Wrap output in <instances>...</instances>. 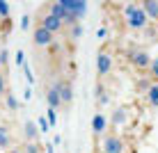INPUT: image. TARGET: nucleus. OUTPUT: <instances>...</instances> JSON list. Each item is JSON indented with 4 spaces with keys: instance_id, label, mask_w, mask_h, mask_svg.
Returning <instances> with one entry per match:
<instances>
[{
    "instance_id": "nucleus-2",
    "label": "nucleus",
    "mask_w": 158,
    "mask_h": 153,
    "mask_svg": "<svg viewBox=\"0 0 158 153\" xmlns=\"http://www.w3.org/2000/svg\"><path fill=\"white\" fill-rule=\"evenodd\" d=\"M126 57H128L131 66H135L138 71H149V64H151L149 50H144V48H128Z\"/></svg>"
},
{
    "instance_id": "nucleus-13",
    "label": "nucleus",
    "mask_w": 158,
    "mask_h": 153,
    "mask_svg": "<svg viewBox=\"0 0 158 153\" xmlns=\"http://www.w3.org/2000/svg\"><path fill=\"white\" fill-rule=\"evenodd\" d=\"M23 135L28 142H37V137H39V128H37L35 121H25L23 123Z\"/></svg>"
},
{
    "instance_id": "nucleus-21",
    "label": "nucleus",
    "mask_w": 158,
    "mask_h": 153,
    "mask_svg": "<svg viewBox=\"0 0 158 153\" xmlns=\"http://www.w3.org/2000/svg\"><path fill=\"white\" fill-rule=\"evenodd\" d=\"M46 119H48V123H51V128L57 123V110H53V107H48L46 110Z\"/></svg>"
},
{
    "instance_id": "nucleus-1",
    "label": "nucleus",
    "mask_w": 158,
    "mask_h": 153,
    "mask_svg": "<svg viewBox=\"0 0 158 153\" xmlns=\"http://www.w3.org/2000/svg\"><path fill=\"white\" fill-rule=\"evenodd\" d=\"M124 21H126L128 30H144L149 25V18H147L144 9L140 7V2L124 5Z\"/></svg>"
},
{
    "instance_id": "nucleus-5",
    "label": "nucleus",
    "mask_w": 158,
    "mask_h": 153,
    "mask_svg": "<svg viewBox=\"0 0 158 153\" xmlns=\"http://www.w3.org/2000/svg\"><path fill=\"white\" fill-rule=\"evenodd\" d=\"M94 66H96V73H99V78H106V75L112 71V55H110L108 50H99V53H96Z\"/></svg>"
},
{
    "instance_id": "nucleus-22",
    "label": "nucleus",
    "mask_w": 158,
    "mask_h": 153,
    "mask_svg": "<svg viewBox=\"0 0 158 153\" xmlns=\"http://www.w3.org/2000/svg\"><path fill=\"white\" fill-rule=\"evenodd\" d=\"M23 153H41V149H39V144H37V142H28V144H25V149H23Z\"/></svg>"
},
{
    "instance_id": "nucleus-11",
    "label": "nucleus",
    "mask_w": 158,
    "mask_h": 153,
    "mask_svg": "<svg viewBox=\"0 0 158 153\" xmlns=\"http://www.w3.org/2000/svg\"><path fill=\"white\" fill-rule=\"evenodd\" d=\"M140 7L144 9L149 21H158V0H144V2H140Z\"/></svg>"
},
{
    "instance_id": "nucleus-16",
    "label": "nucleus",
    "mask_w": 158,
    "mask_h": 153,
    "mask_svg": "<svg viewBox=\"0 0 158 153\" xmlns=\"http://www.w3.org/2000/svg\"><path fill=\"white\" fill-rule=\"evenodd\" d=\"M5 105H7L9 112H16V110H19V101H16V96L12 94V91H7V96H5Z\"/></svg>"
},
{
    "instance_id": "nucleus-24",
    "label": "nucleus",
    "mask_w": 158,
    "mask_h": 153,
    "mask_svg": "<svg viewBox=\"0 0 158 153\" xmlns=\"http://www.w3.org/2000/svg\"><path fill=\"white\" fill-rule=\"evenodd\" d=\"M103 91H106V89H103V87H101V85H96V101H101V103H106V101H108V96H106V94H103Z\"/></svg>"
},
{
    "instance_id": "nucleus-15",
    "label": "nucleus",
    "mask_w": 158,
    "mask_h": 153,
    "mask_svg": "<svg viewBox=\"0 0 158 153\" xmlns=\"http://www.w3.org/2000/svg\"><path fill=\"white\" fill-rule=\"evenodd\" d=\"M147 103L151 107H158V83H151V87L147 89Z\"/></svg>"
},
{
    "instance_id": "nucleus-3",
    "label": "nucleus",
    "mask_w": 158,
    "mask_h": 153,
    "mask_svg": "<svg viewBox=\"0 0 158 153\" xmlns=\"http://www.w3.org/2000/svg\"><path fill=\"white\" fill-rule=\"evenodd\" d=\"M101 153H126V144L119 135H106L101 142Z\"/></svg>"
},
{
    "instance_id": "nucleus-14",
    "label": "nucleus",
    "mask_w": 158,
    "mask_h": 153,
    "mask_svg": "<svg viewBox=\"0 0 158 153\" xmlns=\"http://www.w3.org/2000/svg\"><path fill=\"white\" fill-rule=\"evenodd\" d=\"M12 149V135L5 126H0V151H9Z\"/></svg>"
},
{
    "instance_id": "nucleus-25",
    "label": "nucleus",
    "mask_w": 158,
    "mask_h": 153,
    "mask_svg": "<svg viewBox=\"0 0 158 153\" xmlns=\"http://www.w3.org/2000/svg\"><path fill=\"white\" fill-rule=\"evenodd\" d=\"M16 64H19V66L25 64V53L23 50H16Z\"/></svg>"
},
{
    "instance_id": "nucleus-26",
    "label": "nucleus",
    "mask_w": 158,
    "mask_h": 153,
    "mask_svg": "<svg viewBox=\"0 0 158 153\" xmlns=\"http://www.w3.org/2000/svg\"><path fill=\"white\" fill-rule=\"evenodd\" d=\"M7 48H2V50H0V66H2V64H7Z\"/></svg>"
},
{
    "instance_id": "nucleus-20",
    "label": "nucleus",
    "mask_w": 158,
    "mask_h": 153,
    "mask_svg": "<svg viewBox=\"0 0 158 153\" xmlns=\"http://www.w3.org/2000/svg\"><path fill=\"white\" fill-rule=\"evenodd\" d=\"M9 14H12L9 2H2V0H0V18H7V21H9Z\"/></svg>"
},
{
    "instance_id": "nucleus-8",
    "label": "nucleus",
    "mask_w": 158,
    "mask_h": 153,
    "mask_svg": "<svg viewBox=\"0 0 158 153\" xmlns=\"http://www.w3.org/2000/svg\"><path fill=\"white\" fill-rule=\"evenodd\" d=\"M57 89H60V101H62V105H71L73 103V85L69 83V80H60Z\"/></svg>"
},
{
    "instance_id": "nucleus-28",
    "label": "nucleus",
    "mask_w": 158,
    "mask_h": 153,
    "mask_svg": "<svg viewBox=\"0 0 158 153\" xmlns=\"http://www.w3.org/2000/svg\"><path fill=\"white\" fill-rule=\"evenodd\" d=\"M96 37H99V39L103 41V39L108 37V30H106V28H99V30H96Z\"/></svg>"
},
{
    "instance_id": "nucleus-10",
    "label": "nucleus",
    "mask_w": 158,
    "mask_h": 153,
    "mask_svg": "<svg viewBox=\"0 0 158 153\" xmlns=\"http://www.w3.org/2000/svg\"><path fill=\"white\" fill-rule=\"evenodd\" d=\"M46 103H48V107H53V110H57V107L62 105V101H60V89H57V83L48 87V91H46Z\"/></svg>"
},
{
    "instance_id": "nucleus-9",
    "label": "nucleus",
    "mask_w": 158,
    "mask_h": 153,
    "mask_svg": "<svg viewBox=\"0 0 158 153\" xmlns=\"http://www.w3.org/2000/svg\"><path fill=\"white\" fill-rule=\"evenodd\" d=\"M106 128H108V117L103 112H96L94 117H92V133L99 137V135L106 133Z\"/></svg>"
},
{
    "instance_id": "nucleus-7",
    "label": "nucleus",
    "mask_w": 158,
    "mask_h": 153,
    "mask_svg": "<svg viewBox=\"0 0 158 153\" xmlns=\"http://www.w3.org/2000/svg\"><path fill=\"white\" fill-rule=\"evenodd\" d=\"M39 25L41 28H46L48 32H51V34H57V32H62L64 30V23L60 18H55V16L53 14H41V18H39Z\"/></svg>"
},
{
    "instance_id": "nucleus-6",
    "label": "nucleus",
    "mask_w": 158,
    "mask_h": 153,
    "mask_svg": "<svg viewBox=\"0 0 158 153\" xmlns=\"http://www.w3.org/2000/svg\"><path fill=\"white\" fill-rule=\"evenodd\" d=\"M53 41H55V34H51L46 28L37 25V28L32 30V43H35L37 48H48Z\"/></svg>"
},
{
    "instance_id": "nucleus-23",
    "label": "nucleus",
    "mask_w": 158,
    "mask_h": 153,
    "mask_svg": "<svg viewBox=\"0 0 158 153\" xmlns=\"http://www.w3.org/2000/svg\"><path fill=\"white\" fill-rule=\"evenodd\" d=\"M7 96V83H5V73H0V98Z\"/></svg>"
},
{
    "instance_id": "nucleus-17",
    "label": "nucleus",
    "mask_w": 158,
    "mask_h": 153,
    "mask_svg": "<svg viewBox=\"0 0 158 153\" xmlns=\"http://www.w3.org/2000/svg\"><path fill=\"white\" fill-rule=\"evenodd\" d=\"M35 123H37V128H39V133H48V130H51V123H48V119L44 117V114H41L39 119H37Z\"/></svg>"
},
{
    "instance_id": "nucleus-19",
    "label": "nucleus",
    "mask_w": 158,
    "mask_h": 153,
    "mask_svg": "<svg viewBox=\"0 0 158 153\" xmlns=\"http://www.w3.org/2000/svg\"><path fill=\"white\" fill-rule=\"evenodd\" d=\"M149 78L158 83V57H154V59H151V64H149Z\"/></svg>"
},
{
    "instance_id": "nucleus-12",
    "label": "nucleus",
    "mask_w": 158,
    "mask_h": 153,
    "mask_svg": "<svg viewBox=\"0 0 158 153\" xmlns=\"http://www.w3.org/2000/svg\"><path fill=\"white\" fill-rule=\"evenodd\" d=\"M126 121H128V110L126 107H117V110L112 112V126H115V128H122Z\"/></svg>"
},
{
    "instance_id": "nucleus-4",
    "label": "nucleus",
    "mask_w": 158,
    "mask_h": 153,
    "mask_svg": "<svg viewBox=\"0 0 158 153\" xmlns=\"http://www.w3.org/2000/svg\"><path fill=\"white\" fill-rule=\"evenodd\" d=\"M60 5H62L76 21H80L87 14V0H60Z\"/></svg>"
},
{
    "instance_id": "nucleus-18",
    "label": "nucleus",
    "mask_w": 158,
    "mask_h": 153,
    "mask_svg": "<svg viewBox=\"0 0 158 153\" xmlns=\"http://www.w3.org/2000/svg\"><path fill=\"white\" fill-rule=\"evenodd\" d=\"M83 34H85V28H83V25H80V23L71 25V39H73V41H78L80 37H83Z\"/></svg>"
},
{
    "instance_id": "nucleus-27",
    "label": "nucleus",
    "mask_w": 158,
    "mask_h": 153,
    "mask_svg": "<svg viewBox=\"0 0 158 153\" xmlns=\"http://www.w3.org/2000/svg\"><path fill=\"white\" fill-rule=\"evenodd\" d=\"M30 28V16H23L21 18V30H28Z\"/></svg>"
}]
</instances>
